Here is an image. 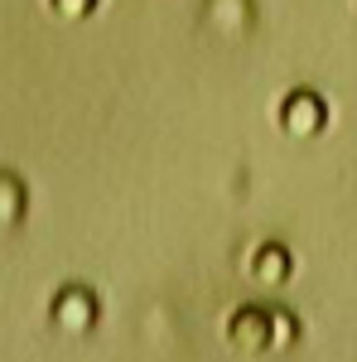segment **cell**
Listing matches in <instances>:
<instances>
[{"label": "cell", "mask_w": 357, "mask_h": 362, "mask_svg": "<svg viewBox=\"0 0 357 362\" xmlns=\"http://www.w3.org/2000/svg\"><path fill=\"white\" fill-rule=\"evenodd\" d=\"M275 121H280V131L290 140H314V136L329 131V102H324L314 87H290V92L280 97Z\"/></svg>", "instance_id": "6da1fadb"}, {"label": "cell", "mask_w": 357, "mask_h": 362, "mask_svg": "<svg viewBox=\"0 0 357 362\" xmlns=\"http://www.w3.org/2000/svg\"><path fill=\"white\" fill-rule=\"evenodd\" d=\"M222 338L237 358H266L271 353V305H237L222 324Z\"/></svg>", "instance_id": "7a4b0ae2"}, {"label": "cell", "mask_w": 357, "mask_h": 362, "mask_svg": "<svg viewBox=\"0 0 357 362\" xmlns=\"http://www.w3.org/2000/svg\"><path fill=\"white\" fill-rule=\"evenodd\" d=\"M97 319H102V305L87 285H63L54 295V324L63 334H92Z\"/></svg>", "instance_id": "3957f363"}, {"label": "cell", "mask_w": 357, "mask_h": 362, "mask_svg": "<svg viewBox=\"0 0 357 362\" xmlns=\"http://www.w3.org/2000/svg\"><path fill=\"white\" fill-rule=\"evenodd\" d=\"M247 276L256 280V285H266V290L290 285V276H295V251L285 247V242H261L247 261Z\"/></svg>", "instance_id": "277c9868"}, {"label": "cell", "mask_w": 357, "mask_h": 362, "mask_svg": "<svg viewBox=\"0 0 357 362\" xmlns=\"http://www.w3.org/2000/svg\"><path fill=\"white\" fill-rule=\"evenodd\" d=\"M295 343H300V319L290 309L271 305V353H290Z\"/></svg>", "instance_id": "5b68a950"}, {"label": "cell", "mask_w": 357, "mask_h": 362, "mask_svg": "<svg viewBox=\"0 0 357 362\" xmlns=\"http://www.w3.org/2000/svg\"><path fill=\"white\" fill-rule=\"evenodd\" d=\"M20 208H25V189H20V179L0 174V223H15Z\"/></svg>", "instance_id": "8992f818"}, {"label": "cell", "mask_w": 357, "mask_h": 362, "mask_svg": "<svg viewBox=\"0 0 357 362\" xmlns=\"http://www.w3.org/2000/svg\"><path fill=\"white\" fill-rule=\"evenodd\" d=\"M49 5H54L58 20H87V15L102 5V0H49Z\"/></svg>", "instance_id": "52a82bcc"}]
</instances>
